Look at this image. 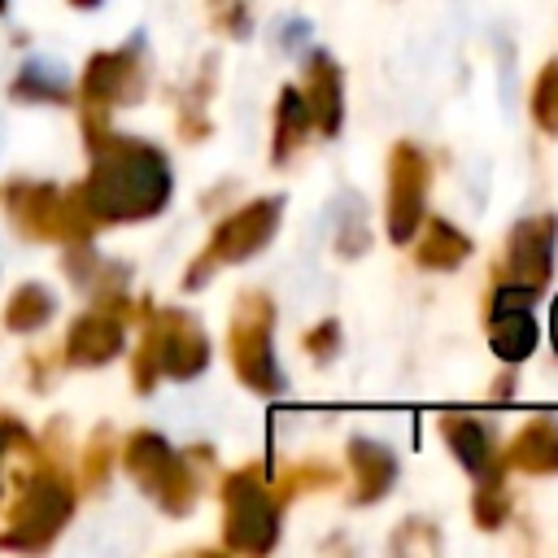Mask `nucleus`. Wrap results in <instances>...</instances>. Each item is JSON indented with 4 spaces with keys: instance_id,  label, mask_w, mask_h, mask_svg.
<instances>
[{
    "instance_id": "1",
    "label": "nucleus",
    "mask_w": 558,
    "mask_h": 558,
    "mask_svg": "<svg viewBox=\"0 0 558 558\" xmlns=\"http://www.w3.org/2000/svg\"><path fill=\"white\" fill-rule=\"evenodd\" d=\"M83 144L92 166H87V179L74 183V192L96 218V227L148 222L170 205L174 174L157 144L118 135L109 122L83 126Z\"/></svg>"
},
{
    "instance_id": "2",
    "label": "nucleus",
    "mask_w": 558,
    "mask_h": 558,
    "mask_svg": "<svg viewBox=\"0 0 558 558\" xmlns=\"http://www.w3.org/2000/svg\"><path fill=\"white\" fill-rule=\"evenodd\" d=\"M74 506H78V488L61 462V427H57V436L48 432V445H39L13 471V501L4 506L0 549H17V554L52 549V541L74 519Z\"/></svg>"
},
{
    "instance_id": "3",
    "label": "nucleus",
    "mask_w": 558,
    "mask_h": 558,
    "mask_svg": "<svg viewBox=\"0 0 558 558\" xmlns=\"http://www.w3.org/2000/svg\"><path fill=\"white\" fill-rule=\"evenodd\" d=\"M0 196H4L9 227H13L22 240L61 244V248H65V244H83V240H92V235L100 231L74 187H52V183H35V179H13V183L0 187Z\"/></svg>"
},
{
    "instance_id": "4",
    "label": "nucleus",
    "mask_w": 558,
    "mask_h": 558,
    "mask_svg": "<svg viewBox=\"0 0 558 558\" xmlns=\"http://www.w3.org/2000/svg\"><path fill=\"white\" fill-rule=\"evenodd\" d=\"M118 462L122 471L140 484V493L148 501H157V510L183 519L192 514L196 497H201V475L192 466V453L170 449V440L153 427H135L122 445H118Z\"/></svg>"
},
{
    "instance_id": "5",
    "label": "nucleus",
    "mask_w": 558,
    "mask_h": 558,
    "mask_svg": "<svg viewBox=\"0 0 558 558\" xmlns=\"http://www.w3.org/2000/svg\"><path fill=\"white\" fill-rule=\"evenodd\" d=\"M275 301L262 288H244L231 305V323H227V357L235 379L257 392V397H275L283 392V371L275 362Z\"/></svg>"
},
{
    "instance_id": "6",
    "label": "nucleus",
    "mask_w": 558,
    "mask_h": 558,
    "mask_svg": "<svg viewBox=\"0 0 558 558\" xmlns=\"http://www.w3.org/2000/svg\"><path fill=\"white\" fill-rule=\"evenodd\" d=\"M222 545L231 554H270L279 545V519L283 506L275 501L270 484L262 480V466H235L222 475Z\"/></svg>"
},
{
    "instance_id": "7",
    "label": "nucleus",
    "mask_w": 558,
    "mask_h": 558,
    "mask_svg": "<svg viewBox=\"0 0 558 558\" xmlns=\"http://www.w3.org/2000/svg\"><path fill=\"white\" fill-rule=\"evenodd\" d=\"M279 218H283V201H279V196H257V201L231 209V214L214 227V235L205 240V248L187 262L183 288L196 292V288L209 283V275H214L218 266H240V262L257 257V253L275 240Z\"/></svg>"
},
{
    "instance_id": "8",
    "label": "nucleus",
    "mask_w": 558,
    "mask_h": 558,
    "mask_svg": "<svg viewBox=\"0 0 558 558\" xmlns=\"http://www.w3.org/2000/svg\"><path fill=\"white\" fill-rule=\"evenodd\" d=\"M148 92V70L140 57V39L126 48H105L92 52L83 74H78V122L96 126L109 122V113L122 105H140Z\"/></svg>"
},
{
    "instance_id": "9",
    "label": "nucleus",
    "mask_w": 558,
    "mask_h": 558,
    "mask_svg": "<svg viewBox=\"0 0 558 558\" xmlns=\"http://www.w3.org/2000/svg\"><path fill=\"white\" fill-rule=\"evenodd\" d=\"M135 318V301L113 288V292H100L92 301V310H83L65 340H61V362L74 366V371H96L105 362H113L122 349H126V323Z\"/></svg>"
},
{
    "instance_id": "10",
    "label": "nucleus",
    "mask_w": 558,
    "mask_h": 558,
    "mask_svg": "<svg viewBox=\"0 0 558 558\" xmlns=\"http://www.w3.org/2000/svg\"><path fill=\"white\" fill-rule=\"evenodd\" d=\"M135 318H144V331L153 353H157V371L166 379H196L209 366V336L205 327L187 314V310H153L148 301L135 305Z\"/></svg>"
},
{
    "instance_id": "11",
    "label": "nucleus",
    "mask_w": 558,
    "mask_h": 558,
    "mask_svg": "<svg viewBox=\"0 0 558 558\" xmlns=\"http://www.w3.org/2000/svg\"><path fill=\"white\" fill-rule=\"evenodd\" d=\"M427 179H432V166L418 153V144L397 140L388 153V209H384L392 244H410L418 235L423 205H427Z\"/></svg>"
},
{
    "instance_id": "12",
    "label": "nucleus",
    "mask_w": 558,
    "mask_h": 558,
    "mask_svg": "<svg viewBox=\"0 0 558 558\" xmlns=\"http://www.w3.org/2000/svg\"><path fill=\"white\" fill-rule=\"evenodd\" d=\"M532 301H536V292L523 288V283H510V279H497V283H493V301H488V314H484V331H488L493 353H497L506 366L527 362L532 349H536V340H541Z\"/></svg>"
},
{
    "instance_id": "13",
    "label": "nucleus",
    "mask_w": 558,
    "mask_h": 558,
    "mask_svg": "<svg viewBox=\"0 0 558 558\" xmlns=\"http://www.w3.org/2000/svg\"><path fill=\"white\" fill-rule=\"evenodd\" d=\"M554 244H558V214H536V218L514 222L510 240H506V257L497 266V279L523 283L541 296L554 275Z\"/></svg>"
},
{
    "instance_id": "14",
    "label": "nucleus",
    "mask_w": 558,
    "mask_h": 558,
    "mask_svg": "<svg viewBox=\"0 0 558 558\" xmlns=\"http://www.w3.org/2000/svg\"><path fill=\"white\" fill-rule=\"evenodd\" d=\"M301 100L314 118V131L318 135H336L340 131V118H344V78H340V65L314 48L305 57V70H301Z\"/></svg>"
},
{
    "instance_id": "15",
    "label": "nucleus",
    "mask_w": 558,
    "mask_h": 558,
    "mask_svg": "<svg viewBox=\"0 0 558 558\" xmlns=\"http://www.w3.org/2000/svg\"><path fill=\"white\" fill-rule=\"evenodd\" d=\"M501 466L523 471V475H558V414H536L527 418L510 445Z\"/></svg>"
},
{
    "instance_id": "16",
    "label": "nucleus",
    "mask_w": 558,
    "mask_h": 558,
    "mask_svg": "<svg viewBox=\"0 0 558 558\" xmlns=\"http://www.w3.org/2000/svg\"><path fill=\"white\" fill-rule=\"evenodd\" d=\"M436 427H440V440L449 445V453L458 458L462 471H471V475H493V471H501V458H497V449H493V436L484 432L480 418L453 410V414H440Z\"/></svg>"
},
{
    "instance_id": "17",
    "label": "nucleus",
    "mask_w": 558,
    "mask_h": 558,
    "mask_svg": "<svg viewBox=\"0 0 558 558\" xmlns=\"http://www.w3.org/2000/svg\"><path fill=\"white\" fill-rule=\"evenodd\" d=\"M344 458H349V471H353V501L357 506H371V501H379L392 488V480H397V453L388 445L366 440V436H353L349 449H344Z\"/></svg>"
},
{
    "instance_id": "18",
    "label": "nucleus",
    "mask_w": 558,
    "mask_h": 558,
    "mask_svg": "<svg viewBox=\"0 0 558 558\" xmlns=\"http://www.w3.org/2000/svg\"><path fill=\"white\" fill-rule=\"evenodd\" d=\"M310 131H314V118H310V109L301 100V87H279V96H275V131H270V161L275 166L292 161L305 148Z\"/></svg>"
},
{
    "instance_id": "19",
    "label": "nucleus",
    "mask_w": 558,
    "mask_h": 558,
    "mask_svg": "<svg viewBox=\"0 0 558 558\" xmlns=\"http://www.w3.org/2000/svg\"><path fill=\"white\" fill-rule=\"evenodd\" d=\"M466 257H471V235L458 231V227L445 222V218H432V222L423 227L418 244H414V262H418L423 270H458Z\"/></svg>"
},
{
    "instance_id": "20",
    "label": "nucleus",
    "mask_w": 558,
    "mask_h": 558,
    "mask_svg": "<svg viewBox=\"0 0 558 558\" xmlns=\"http://www.w3.org/2000/svg\"><path fill=\"white\" fill-rule=\"evenodd\" d=\"M61 270L74 279V288H87L92 296L113 292V288H122V279H126V266L105 262V257L92 248V240H83V244H65V253H61Z\"/></svg>"
},
{
    "instance_id": "21",
    "label": "nucleus",
    "mask_w": 558,
    "mask_h": 558,
    "mask_svg": "<svg viewBox=\"0 0 558 558\" xmlns=\"http://www.w3.org/2000/svg\"><path fill=\"white\" fill-rule=\"evenodd\" d=\"M52 310H57V296L44 283H17L4 301V331L31 336L52 318Z\"/></svg>"
},
{
    "instance_id": "22",
    "label": "nucleus",
    "mask_w": 558,
    "mask_h": 558,
    "mask_svg": "<svg viewBox=\"0 0 558 558\" xmlns=\"http://www.w3.org/2000/svg\"><path fill=\"white\" fill-rule=\"evenodd\" d=\"M209 92H214V57L201 61V74L192 78V87H187L183 100H179V135H183L187 144L205 140V135L214 131V122H209V113H205Z\"/></svg>"
},
{
    "instance_id": "23",
    "label": "nucleus",
    "mask_w": 558,
    "mask_h": 558,
    "mask_svg": "<svg viewBox=\"0 0 558 558\" xmlns=\"http://www.w3.org/2000/svg\"><path fill=\"white\" fill-rule=\"evenodd\" d=\"M113 462H118V436H113L109 423H100V427H92V436H87V445H83V458H78V484H83L87 493H100V488L109 484Z\"/></svg>"
},
{
    "instance_id": "24",
    "label": "nucleus",
    "mask_w": 558,
    "mask_h": 558,
    "mask_svg": "<svg viewBox=\"0 0 558 558\" xmlns=\"http://www.w3.org/2000/svg\"><path fill=\"white\" fill-rule=\"evenodd\" d=\"M471 519H475L480 532L506 527V519H510V488H506L501 471L480 475V484H475V493H471Z\"/></svg>"
},
{
    "instance_id": "25",
    "label": "nucleus",
    "mask_w": 558,
    "mask_h": 558,
    "mask_svg": "<svg viewBox=\"0 0 558 558\" xmlns=\"http://www.w3.org/2000/svg\"><path fill=\"white\" fill-rule=\"evenodd\" d=\"M9 96L22 105H70V87L57 83V74H48L39 61L17 70V78L9 83Z\"/></svg>"
},
{
    "instance_id": "26",
    "label": "nucleus",
    "mask_w": 558,
    "mask_h": 558,
    "mask_svg": "<svg viewBox=\"0 0 558 558\" xmlns=\"http://www.w3.org/2000/svg\"><path fill=\"white\" fill-rule=\"evenodd\" d=\"M336 466H327V462H296V466H288V471H279V480L270 484V493H275V501L279 506H288L296 493H310V488H336Z\"/></svg>"
},
{
    "instance_id": "27",
    "label": "nucleus",
    "mask_w": 558,
    "mask_h": 558,
    "mask_svg": "<svg viewBox=\"0 0 558 558\" xmlns=\"http://www.w3.org/2000/svg\"><path fill=\"white\" fill-rule=\"evenodd\" d=\"M527 113L545 135L558 140V57L536 70V83H532V96H527Z\"/></svg>"
},
{
    "instance_id": "28",
    "label": "nucleus",
    "mask_w": 558,
    "mask_h": 558,
    "mask_svg": "<svg viewBox=\"0 0 558 558\" xmlns=\"http://www.w3.org/2000/svg\"><path fill=\"white\" fill-rule=\"evenodd\" d=\"M305 353H310V362H331L336 357V349H340V323L336 318H323V323H314L310 331H305Z\"/></svg>"
},
{
    "instance_id": "29",
    "label": "nucleus",
    "mask_w": 558,
    "mask_h": 558,
    "mask_svg": "<svg viewBox=\"0 0 558 558\" xmlns=\"http://www.w3.org/2000/svg\"><path fill=\"white\" fill-rule=\"evenodd\" d=\"M209 22L222 35H231V39L248 35V9H244V0H209Z\"/></svg>"
},
{
    "instance_id": "30",
    "label": "nucleus",
    "mask_w": 558,
    "mask_h": 558,
    "mask_svg": "<svg viewBox=\"0 0 558 558\" xmlns=\"http://www.w3.org/2000/svg\"><path fill=\"white\" fill-rule=\"evenodd\" d=\"M26 362H31V388H35V392H44V388L52 384L57 366H65V362H61V353H57V357H52V353H31Z\"/></svg>"
},
{
    "instance_id": "31",
    "label": "nucleus",
    "mask_w": 558,
    "mask_h": 558,
    "mask_svg": "<svg viewBox=\"0 0 558 558\" xmlns=\"http://www.w3.org/2000/svg\"><path fill=\"white\" fill-rule=\"evenodd\" d=\"M510 384H514V375L506 371V375L497 379V388H493V397H497V401H506V397H510Z\"/></svg>"
},
{
    "instance_id": "32",
    "label": "nucleus",
    "mask_w": 558,
    "mask_h": 558,
    "mask_svg": "<svg viewBox=\"0 0 558 558\" xmlns=\"http://www.w3.org/2000/svg\"><path fill=\"white\" fill-rule=\"evenodd\" d=\"M549 331H554V353H558V301H554V318H549Z\"/></svg>"
},
{
    "instance_id": "33",
    "label": "nucleus",
    "mask_w": 558,
    "mask_h": 558,
    "mask_svg": "<svg viewBox=\"0 0 558 558\" xmlns=\"http://www.w3.org/2000/svg\"><path fill=\"white\" fill-rule=\"evenodd\" d=\"M100 0H70V9H96Z\"/></svg>"
},
{
    "instance_id": "34",
    "label": "nucleus",
    "mask_w": 558,
    "mask_h": 558,
    "mask_svg": "<svg viewBox=\"0 0 558 558\" xmlns=\"http://www.w3.org/2000/svg\"><path fill=\"white\" fill-rule=\"evenodd\" d=\"M4 13H9V0H0V17H4Z\"/></svg>"
}]
</instances>
